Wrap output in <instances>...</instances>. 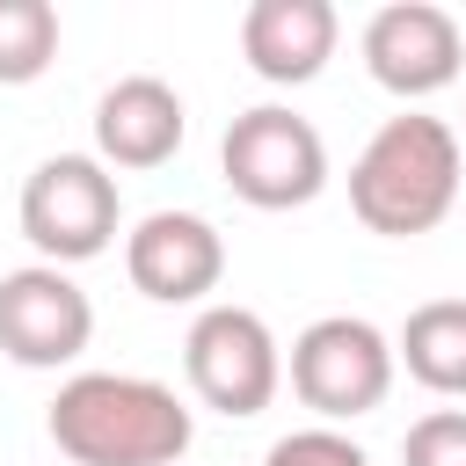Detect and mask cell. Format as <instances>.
<instances>
[{
    "mask_svg": "<svg viewBox=\"0 0 466 466\" xmlns=\"http://www.w3.org/2000/svg\"><path fill=\"white\" fill-rule=\"evenodd\" d=\"M51 444L73 466H182L197 415L175 400V386L138 371H73L44 415Z\"/></svg>",
    "mask_w": 466,
    "mask_h": 466,
    "instance_id": "1",
    "label": "cell"
},
{
    "mask_svg": "<svg viewBox=\"0 0 466 466\" xmlns=\"http://www.w3.org/2000/svg\"><path fill=\"white\" fill-rule=\"evenodd\" d=\"M459 182H466L459 131L430 109H400L350 160V211L364 218V233L415 240V233H437L451 218Z\"/></svg>",
    "mask_w": 466,
    "mask_h": 466,
    "instance_id": "2",
    "label": "cell"
},
{
    "mask_svg": "<svg viewBox=\"0 0 466 466\" xmlns=\"http://www.w3.org/2000/svg\"><path fill=\"white\" fill-rule=\"evenodd\" d=\"M218 167L226 189L255 211H299L328 189V138L313 131V116L284 109V102H255L226 124L218 138Z\"/></svg>",
    "mask_w": 466,
    "mask_h": 466,
    "instance_id": "3",
    "label": "cell"
},
{
    "mask_svg": "<svg viewBox=\"0 0 466 466\" xmlns=\"http://www.w3.org/2000/svg\"><path fill=\"white\" fill-rule=\"evenodd\" d=\"M15 218H22V240L36 248V262L73 269V262H95L116 240L124 197H116V175L95 153H51V160L29 167Z\"/></svg>",
    "mask_w": 466,
    "mask_h": 466,
    "instance_id": "4",
    "label": "cell"
},
{
    "mask_svg": "<svg viewBox=\"0 0 466 466\" xmlns=\"http://www.w3.org/2000/svg\"><path fill=\"white\" fill-rule=\"evenodd\" d=\"M393 335L371 328L364 313H320L299 328L291 357H284V379L291 393L335 430V422H357L371 415L386 393H393Z\"/></svg>",
    "mask_w": 466,
    "mask_h": 466,
    "instance_id": "5",
    "label": "cell"
},
{
    "mask_svg": "<svg viewBox=\"0 0 466 466\" xmlns=\"http://www.w3.org/2000/svg\"><path fill=\"white\" fill-rule=\"evenodd\" d=\"M182 371H189V393H197L204 408L248 422V415H262V408L277 400V386H284V350H277V335H269V320H262L255 306L218 299V306H204V313L189 320V335H182Z\"/></svg>",
    "mask_w": 466,
    "mask_h": 466,
    "instance_id": "6",
    "label": "cell"
},
{
    "mask_svg": "<svg viewBox=\"0 0 466 466\" xmlns=\"http://www.w3.org/2000/svg\"><path fill=\"white\" fill-rule=\"evenodd\" d=\"M95 342V299L51 269V262H22L0 277V357L22 371H58Z\"/></svg>",
    "mask_w": 466,
    "mask_h": 466,
    "instance_id": "7",
    "label": "cell"
},
{
    "mask_svg": "<svg viewBox=\"0 0 466 466\" xmlns=\"http://www.w3.org/2000/svg\"><path fill=\"white\" fill-rule=\"evenodd\" d=\"M357 51H364V73L400 102H422L466 73V36L437 0H386L364 22Z\"/></svg>",
    "mask_w": 466,
    "mask_h": 466,
    "instance_id": "8",
    "label": "cell"
},
{
    "mask_svg": "<svg viewBox=\"0 0 466 466\" xmlns=\"http://www.w3.org/2000/svg\"><path fill=\"white\" fill-rule=\"evenodd\" d=\"M124 277L153 306H204L226 277V233L204 211H146L124 233Z\"/></svg>",
    "mask_w": 466,
    "mask_h": 466,
    "instance_id": "9",
    "label": "cell"
},
{
    "mask_svg": "<svg viewBox=\"0 0 466 466\" xmlns=\"http://www.w3.org/2000/svg\"><path fill=\"white\" fill-rule=\"evenodd\" d=\"M182 131H189V109H182V95L160 73H124L95 102V160L109 175L116 167H131V175L167 167L182 153Z\"/></svg>",
    "mask_w": 466,
    "mask_h": 466,
    "instance_id": "10",
    "label": "cell"
},
{
    "mask_svg": "<svg viewBox=\"0 0 466 466\" xmlns=\"http://www.w3.org/2000/svg\"><path fill=\"white\" fill-rule=\"evenodd\" d=\"M335 36H342V15L328 0H248L240 15V58L269 87L320 80V66L335 58Z\"/></svg>",
    "mask_w": 466,
    "mask_h": 466,
    "instance_id": "11",
    "label": "cell"
},
{
    "mask_svg": "<svg viewBox=\"0 0 466 466\" xmlns=\"http://www.w3.org/2000/svg\"><path fill=\"white\" fill-rule=\"evenodd\" d=\"M393 364H408L415 386L466 400V299H422L393 335Z\"/></svg>",
    "mask_w": 466,
    "mask_h": 466,
    "instance_id": "12",
    "label": "cell"
},
{
    "mask_svg": "<svg viewBox=\"0 0 466 466\" xmlns=\"http://www.w3.org/2000/svg\"><path fill=\"white\" fill-rule=\"evenodd\" d=\"M58 58V7L51 0H0V87L44 80Z\"/></svg>",
    "mask_w": 466,
    "mask_h": 466,
    "instance_id": "13",
    "label": "cell"
},
{
    "mask_svg": "<svg viewBox=\"0 0 466 466\" xmlns=\"http://www.w3.org/2000/svg\"><path fill=\"white\" fill-rule=\"evenodd\" d=\"M262 466H371V459H364V444H357L350 430L306 422V430H284V437L262 451Z\"/></svg>",
    "mask_w": 466,
    "mask_h": 466,
    "instance_id": "14",
    "label": "cell"
},
{
    "mask_svg": "<svg viewBox=\"0 0 466 466\" xmlns=\"http://www.w3.org/2000/svg\"><path fill=\"white\" fill-rule=\"evenodd\" d=\"M400 466H466V408H430L400 437Z\"/></svg>",
    "mask_w": 466,
    "mask_h": 466,
    "instance_id": "15",
    "label": "cell"
}]
</instances>
